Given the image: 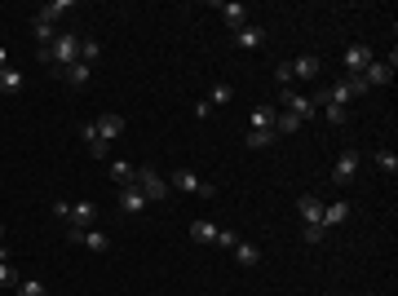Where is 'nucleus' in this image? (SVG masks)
<instances>
[{
	"label": "nucleus",
	"mask_w": 398,
	"mask_h": 296,
	"mask_svg": "<svg viewBox=\"0 0 398 296\" xmlns=\"http://www.w3.org/2000/svg\"><path fill=\"white\" fill-rule=\"evenodd\" d=\"M345 89H350V98H363L368 84H363V76H345Z\"/></svg>",
	"instance_id": "obj_34"
},
{
	"label": "nucleus",
	"mask_w": 398,
	"mask_h": 296,
	"mask_svg": "<svg viewBox=\"0 0 398 296\" xmlns=\"http://www.w3.org/2000/svg\"><path fill=\"white\" fill-rule=\"evenodd\" d=\"M31 36H36V49H49V45H54V36H58V31L49 27V23H40V18H31Z\"/></svg>",
	"instance_id": "obj_21"
},
{
	"label": "nucleus",
	"mask_w": 398,
	"mask_h": 296,
	"mask_svg": "<svg viewBox=\"0 0 398 296\" xmlns=\"http://www.w3.org/2000/svg\"><path fill=\"white\" fill-rule=\"evenodd\" d=\"M67 221H71V226H80V230H89L93 221H98V208H93L89 199H80V204H67Z\"/></svg>",
	"instance_id": "obj_8"
},
{
	"label": "nucleus",
	"mask_w": 398,
	"mask_h": 296,
	"mask_svg": "<svg viewBox=\"0 0 398 296\" xmlns=\"http://www.w3.org/2000/svg\"><path fill=\"white\" fill-rule=\"evenodd\" d=\"M23 283V274L14 270V261H0V288H18Z\"/></svg>",
	"instance_id": "obj_26"
},
{
	"label": "nucleus",
	"mask_w": 398,
	"mask_h": 296,
	"mask_svg": "<svg viewBox=\"0 0 398 296\" xmlns=\"http://www.w3.org/2000/svg\"><path fill=\"white\" fill-rule=\"evenodd\" d=\"M133 177H138V168H133V164H124V160L111 164V182L115 186H133Z\"/></svg>",
	"instance_id": "obj_23"
},
{
	"label": "nucleus",
	"mask_w": 398,
	"mask_h": 296,
	"mask_svg": "<svg viewBox=\"0 0 398 296\" xmlns=\"http://www.w3.org/2000/svg\"><path fill=\"white\" fill-rule=\"evenodd\" d=\"M89 155H93V160H107V155H111V142H102V137H93V142H89Z\"/></svg>",
	"instance_id": "obj_33"
},
{
	"label": "nucleus",
	"mask_w": 398,
	"mask_h": 296,
	"mask_svg": "<svg viewBox=\"0 0 398 296\" xmlns=\"http://www.w3.org/2000/svg\"><path fill=\"white\" fill-rule=\"evenodd\" d=\"M319 71H323V58H314V54H301L292 62V80H319Z\"/></svg>",
	"instance_id": "obj_10"
},
{
	"label": "nucleus",
	"mask_w": 398,
	"mask_h": 296,
	"mask_svg": "<svg viewBox=\"0 0 398 296\" xmlns=\"http://www.w3.org/2000/svg\"><path fill=\"white\" fill-rule=\"evenodd\" d=\"M142 208H146V195H142V190H138V186H120V213H124V217H138Z\"/></svg>",
	"instance_id": "obj_9"
},
{
	"label": "nucleus",
	"mask_w": 398,
	"mask_h": 296,
	"mask_svg": "<svg viewBox=\"0 0 398 296\" xmlns=\"http://www.w3.org/2000/svg\"><path fill=\"white\" fill-rule=\"evenodd\" d=\"M0 248H5V226H0Z\"/></svg>",
	"instance_id": "obj_39"
},
{
	"label": "nucleus",
	"mask_w": 398,
	"mask_h": 296,
	"mask_svg": "<svg viewBox=\"0 0 398 296\" xmlns=\"http://www.w3.org/2000/svg\"><path fill=\"white\" fill-rule=\"evenodd\" d=\"M376 168H381L385 177H394L398 173V155L394 151H376Z\"/></svg>",
	"instance_id": "obj_27"
},
{
	"label": "nucleus",
	"mask_w": 398,
	"mask_h": 296,
	"mask_svg": "<svg viewBox=\"0 0 398 296\" xmlns=\"http://www.w3.org/2000/svg\"><path fill=\"white\" fill-rule=\"evenodd\" d=\"M275 115H279V107H253V111H248V129H253V133L275 129Z\"/></svg>",
	"instance_id": "obj_13"
},
{
	"label": "nucleus",
	"mask_w": 398,
	"mask_h": 296,
	"mask_svg": "<svg viewBox=\"0 0 398 296\" xmlns=\"http://www.w3.org/2000/svg\"><path fill=\"white\" fill-rule=\"evenodd\" d=\"M14 292H18V296H49V292H45V283H40V279H23V283H18Z\"/></svg>",
	"instance_id": "obj_31"
},
{
	"label": "nucleus",
	"mask_w": 398,
	"mask_h": 296,
	"mask_svg": "<svg viewBox=\"0 0 398 296\" xmlns=\"http://www.w3.org/2000/svg\"><path fill=\"white\" fill-rule=\"evenodd\" d=\"M62 80H67L71 89H89V80H93V67H89V62H71V67L62 71Z\"/></svg>",
	"instance_id": "obj_14"
},
{
	"label": "nucleus",
	"mask_w": 398,
	"mask_h": 296,
	"mask_svg": "<svg viewBox=\"0 0 398 296\" xmlns=\"http://www.w3.org/2000/svg\"><path fill=\"white\" fill-rule=\"evenodd\" d=\"M284 111H292V115H297L301 124H306V120H314V115H319V107H314L310 98H301V93H292V89H284Z\"/></svg>",
	"instance_id": "obj_6"
},
{
	"label": "nucleus",
	"mask_w": 398,
	"mask_h": 296,
	"mask_svg": "<svg viewBox=\"0 0 398 296\" xmlns=\"http://www.w3.org/2000/svg\"><path fill=\"white\" fill-rule=\"evenodd\" d=\"M372 62H376V58H372L368 45H350V49H345V71H350V76H363Z\"/></svg>",
	"instance_id": "obj_7"
},
{
	"label": "nucleus",
	"mask_w": 398,
	"mask_h": 296,
	"mask_svg": "<svg viewBox=\"0 0 398 296\" xmlns=\"http://www.w3.org/2000/svg\"><path fill=\"white\" fill-rule=\"evenodd\" d=\"M275 80H279V84H284V89H288V84H292V62H279V71H275Z\"/></svg>",
	"instance_id": "obj_36"
},
{
	"label": "nucleus",
	"mask_w": 398,
	"mask_h": 296,
	"mask_svg": "<svg viewBox=\"0 0 398 296\" xmlns=\"http://www.w3.org/2000/svg\"><path fill=\"white\" fill-rule=\"evenodd\" d=\"M323 120L341 129V124H345V107H337V102H323Z\"/></svg>",
	"instance_id": "obj_32"
},
{
	"label": "nucleus",
	"mask_w": 398,
	"mask_h": 296,
	"mask_svg": "<svg viewBox=\"0 0 398 296\" xmlns=\"http://www.w3.org/2000/svg\"><path fill=\"white\" fill-rule=\"evenodd\" d=\"M169 190H191V195H199V199H213V195H217L213 186H208V182H199V177H195V173H186V168H177V173H173Z\"/></svg>",
	"instance_id": "obj_3"
},
{
	"label": "nucleus",
	"mask_w": 398,
	"mask_h": 296,
	"mask_svg": "<svg viewBox=\"0 0 398 296\" xmlns=\"http://www.w3.org/2000/svg\"><path fill=\"white\" fill-rule=\"evenodd\" d=\"M217 243H222L226 252H235V243H239V235H235V230H217Z\"/></svg>",
	"instance_id": "obj_35"
},
{
	"label": "nucleus",
	"mask_w": 398,
	"mask_h": 296,
	"mask_svg": "<svg viewBox=\"0 0 398 296\" xmlns=\"http://www.w3.org/2000/svg\"><path fill=\"white\" fill-rule=\"evenodd\" d=\"M98 58H102V45H98V40H80V62H89V67H93Z\"/></svg>",
	"instance_id": "obj_30"
},
{
	"label": "nucleus",
	"mask_w": 398,
	"mask_h": 296,
	"mask_svg": "<svg viewBox=\"0 0 398 296\" xmlns=\"http://www.w3.org/2000/svg\"><path fill=\"white\" fill-rule=\"evenodd\" d=\"M323 235H328V230H323V226H306V243H319Z\"/></svg>",
	"instance_id": "obj_37"
},
{
	"label": "nucleus",
	"mask_w": 398,
	"mask_h": 296,
	"mask_svg": "<svg viewBox=\"0 0 398 296\" xmlns=\"http://www.w3.org/2000/svg\"><path fill=\"white\" fill-rule=\"evenodd\" d=\"M341 221H350V204L337 199V204H323V230L328 226H341Z\"/></svg>",
	"instance_id": "obj_18"
},
{
	"label": "nucleus",
	"mask_w": 398,
	"mask_h": 296,
	"mask_svg": "<svg viewBox=\"0 0 398 296\" xmlns=\"http://www.w3.org/2000/svg\"><path fill=\"white\" fill-rule=\"evenodd\" d=\"M133 186L146 195V204H160V199H169V182H164L155 168H138V177H133Z\"/></svg>",
	"instance_id": "obj_2"
},
{
	"label": "nucleus",
	"mask_w": 398,
	"mask_h": 296,
	"mask_svg": "<svg viewBox=\"0 0 398 296\" xmlns=\"http://www.w3.org/2000/svg\"><path fill=\"white\" fill-rule=\"evenodd\" d=\"M270 142H275V129H266V133H253V129H248V151H266Z\"/></svg>",
	"instance_id": "obj_29"
},
{
	"label": "nucleus",
	"mask_w": 398,
	"mask_h": 296,
	"mask_svg": "<svg viewBox=\"0 0 398 296\" xmlns=\"http://www.w3.org/2000/svg\"><path fill=\"white\" fill-rule=\"evenodd\" d=\"M235 45H239V49H261V45H266V31L248 23V27H239V31H235Z\"/></svg>",
	"instance_id": "obj_16"
},
{
	"label": "nucleus",
	"mask_w": 398,
	"mask_h": 296,
	"mask_svg": "<svg viewBox=\"0 0 398 296\" xmlns=\"http://www.w3.org/2000/svg\"><path fill=\"white\" fill-rule=\"evenodd\" d=\"M217 230L222 226H213V221H191V239L195 243H217Z\"/></svg>",
	"instance_id": "obj_20"
},
{
	"label": "nucleus",
	"mask_w": 398,
	"mask_h": 296,
	"mask_svg": "<svg viewBox=\"0 0 398 296\" xmlns=\"http://www.w3.org/2000/svg\"><path fill=\"white\" fill-rule=\"evenodd\" d=\"M297 213L306 217V226H323V199L319 195H301L297 199Z\"/></svg>",
	"instance_id": "obj_11"
},
{
	"label": "nucleus",
	"mask_w": 398,
	"mask_h": 296,
	"mask_svg": "<svg viewBox=\"0 0 398 296\" xmlns=\"http://www.w3.org/2000/svg\"><path fill=\"white\" fill-rule=\"evenodd\" d=\"M394 67H398V54L390 49V58H385V62H372V67L363 71V84H368V89H376V84H390Z\"/></svg>",
	"instance_id": "obj_5"
},
{
	"label": "nucleus",
	"mask_w": 398,
	"mask_h": 296,
	"mask_svg": "<svg viewBox=\"0 0 398 296\" xmlns=\"http://www.w3.org/2000/svg\"><path fill=\"white\" fill-rule=\"evenodd\" d=\"M93 129H98L102 142H115V137L124 133V115H98V120H93Z\"/></svg>",
	"instance_id": "obj_12"
},
{
	"label": "nucleus",
	"mask_w": 398,
	"mask_h": 296,
	"mask_svg": "<svg viewBox=\"0 0 398 296\" xmlns=\"http://www.w3.org/2000/svg\"><path fill=\"white\" fill-rule=\"evenodd\" d=\"M213 14H222L226 18V27H248V9L244 5H235V0H230V5H213Z\"/></svg>",
	"instance_id": "obj_15"
},
{
	"label": "nucleus",
	"mask_w": 398,
	"mask_h": 296,
	"mask_svg": "<svg viewBox=\"0 0 398 296\" xmlns=\"http://www.w3.org/2000/svg\"><path fill=\"white\" fill-rule=\"evenodd\" d=\"M62 14H71V0H49V5L36 9V18H40V23H49V27H54Z\"/></svg>",
	"instance_id": "obj_17"
},
{
	"label": "nucleus",
	"mask_w": 398,
	"mask_h": 296,
	"mask_svg": "<svg viewBox=\"0 0 398 296\" xmlns=\"http://www.w3.org/2000/svg\"><path fill=\"white\" fill-rule=\"evenodd\" d=\"M297 129H301V120L292 111H279L275 115V137H288V133H297Z\"/></svg>",
	"instance_id": "obj_24"
},
{
	"label": "nucleus",
	"mask_w": 398,
	"mask_h": 296,
	"mask_svg": "<svg viewBox=\"0 0 398 296\" xmlns=\"http://www.w3.org/2000/svg\"><path fill=\"white\" fill-rule=\"evenodd\" d=\"M235 98V89H230V84H213V98H204L208 107H226V102Z\"/></svg>",
	"instance_id": "obj_28"
},
{
	"label": "nucleus",
	"mask_w": 398,
	"mask_h": 296,
	"mask_svg": "<svg viewBox=\"0 0 398 296\" xmlns=\"http://www.w3.org/2000/svg\"><path fill=\"white\" fill-rule=\"evenodd\" d=\"M359 164H363V155L359 151H345L337 164H332V182L337 186H350L354 182V173H359Z\"/></svg>",
	"instance_id": "obj_4"
},
{
	"label": "nucleus",
	"mask_w": 398,
	"mask_h": 296,
	"mask_svg": "<svg viewBox=\"0 0 398 296\" xmlns=\"http://www.w3.org/2000/svg\"><path fill=\"white\" fill-rule=\"evenodd\" d=\"M9 67V49H0V71H5Z\"/></svg>",
	"instance_id": "obj_38"
},
{
	"label": "nucleus",
	"mask_w": 398,
	"mask_h": 296,
	"mask_svg": "<svg viewBox=\"0 0 398 296\" xmlns=\"http://www.w3.org/2000/svg\"><path fill=\"white\" fill-rule=\"evenodd\" d=\"M80 243H85L89 252H107V248H111V239L102 235V230H85V235H80Z\"/></svg>",
	"instance_id": "obj_25"
},
{
	"label": "nucleus",
	"mask_w": 398,
	"mask_h": 296,
	"mask_svg": "<svg viewBox=\"0 0 398 296\" xmlns=\"http://www.w3.org/2000/svg\"><path fill=\"white\" fill-rule=\"evenodd\" d=\"M235 261H239V266H257V261H261V248H257V243H248V239H239V243H235Z\"/></svg>",
	"instance_id": "obj_19"
},
{
	"label": "nucleus",
	"mask_w": 398,
	"mask_h": 296,
	"mask_svg": "<svg viewBox=\"0 0 398 296\" xmlns=\"http://www.w3.org/2000/svg\"><path fill=\"white\" fill-rule=\"evenodd\" d=\"M45 54H49V71H67L71 62H80V36H71V31H58L54 45H49Z\"/></svg>",
	"instance_id": "obj_1"
},
{
	"label": "nucleus",
	"mask_w": 398,
	"mask_h": 296,
	"mask_svg": "<svg viewBox=\"0 0 398 296\" xmlns=\"http://www.w3.org/2000/svg\"><path fill=\"white\" fill-rule=\"evenodd\" d=\"M23 71H18V67H5V71H0V93H18V89H23Z\"/></svg>",
	"instance_id": "obj_22"
}]
</instances>
